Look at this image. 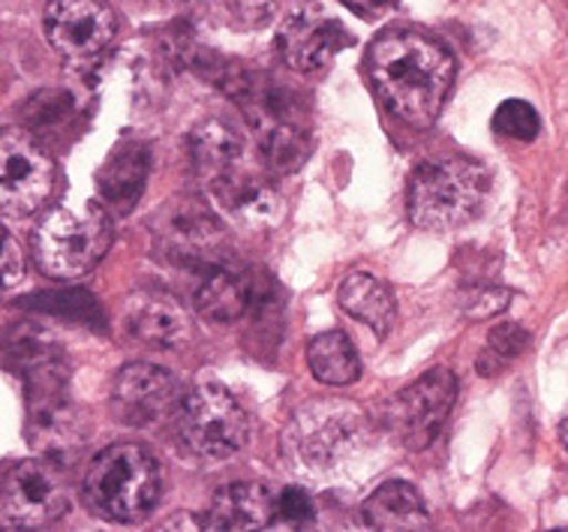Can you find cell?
I'll return each mask as SVG.
<instances>
[{
    "instance_id": "cell-1",
    "label": "cell",
    "mask_w": 568,
    "mask_h": 532,
    "mask_svg": "<svg viewBox=\"0 0 568 532\" xmlns=\"http://www.w3.org/2000/svg\"><path fill=\"white\" fill-rule=\"evenodd\" d=\"M367 76L379 103L415 130L439 118L455 82V58L443 42L409 28L379 33L367 49Z\"/></svg>"
},
{
    "instance_id": "cell-2",
    "label": "cell",
    "mask_w": 568,
    "mask_h": 532,
    "mask_svg": "<svg viewBox=\"0 0 568 532\" xmlns=\"http://www.w3.org/2000/svg\"><path fill=\"white\" fill-rule=\"evenodd\" d=\"M220 88L241 106V112L256 130L258 151L265 165L274 172H298L311 154V133H307V112L304 103L283 84L253 76L239 67H229L217 76Z\"/></svg>"
},
{
    "instance_id": "cell-3",
    "label": "cell",
    "mask_w": 568,
    "mask_h": 532,
    "mask_svg": "<svg viewBox=\"0 0 568 532\" xmlns=\"http://www.w3.org/2000/svg\"><path fill=\"white\" fill-rule=\"evenodd\" d=\"M490 193V174L476 160L445 157L415 169L406 193L409 220L427 232H452L473 223Z\"/></svg>"
},
{
    "instance_id": "cell-4",
    "label": "cell",
    "mask_w": 568,
    "mask_h": 532,
    "mask_svg": "<svg viewBox=\"0 0 568 532\" xmlns=\"http://www.w3.org/2000/svg\"><path fill=\"white\" fill-rule=\"evenodd\" d=\"M163 488L160 463L142 445H112L100 451L84 472V502L105 521H145Z\"/></svg>"
},
{
    "instance_id": "cell-5",
    "label": "cell",
    "mask_w": 568,
    "mask_h": 532,
    "mask_svg": "<svg viewBox=\"0 0 568 532\" xmlns=\"http://www.w3.org/2000/svg\"><path fill=\"white\" fill-rule=\"evenodd\" d=\"M112 241V214L103 205H61L42 217L33 232V262L52 280H75L97 268Z\"/></svg>"
},
{
    "instance_id": "cell-6",
    "label": "cell",
    "mask_w": 568,
    "mask_h": 532,
    "mask_svg": "<svg viewBox=\"0 0 568 532\" xmlns=\"http://www.w3.org/2000/svg\"><path fill=\"white\" fill-rule=\"evenodd\" d=\"M367 430V419L352 403L316 400L295 415L286 445L304 470H334L364 449Z\"/></svg>"
},
{
    "instance_id": "cell-7",
    "label": "cell",
    "mask_w": 568,
    "mask_h": 532,
    "mask_svg": "<svg viewBox=\"0 0 568 532\" xmlns=\"http://www.w3.org/2000/svg\"><path fill=\"white\" fill-rule=\"evenodd\" d=\"M175 428L184 449L205 461H226L244 449L250 436L247 412L241 410L235 394L217 382H202L181 398Z\"/></svg>"
},
{
    "instance_id": "cell-8",
    "label": "cell",
    "mask_w": 568,
    "mask_h": 532,
    "mask_svg": "<svg viewBox=\"0 0 568 532\" xmlns=\"http://www.w3.org/2000/svg\"><path fill=\"white\" fill-rule=\"evenodd\" d=\"M455 373L436 368L385 400L379 421L397 445H404L406 451H424L445 428V421L455 410Z\"/></svg>"
},
{
    "instance_id": "cell-9",
    "label": "cell",
    "mask_w": 568,
    "mask_h": 532,
    "mask_svg": "<svg viewBox=\"0 0 568 532\" xmlns=\"http://www.w3.org/2000/svg\"><path fill=\"white\" fill-rule=\"evenodd\" d=\"M42 31L70 70L88 72L112 49L118 19L105 0H52L42 16Z\"/></svg>"
},
{
    "instance_id": "cell-10",
    "label": "cell",
    "mask_w": 568,
    "mask_h": 532,
    "mask_svg": "<svg viewBox=\"0 0 568 532\" xmlns=\"http://www.w3.org/2000/svg\"><path fill=\"white\" fill-rule=\"evenodd\" d=\"M54 160L37 135L21 127L0 130V214H37L54 190Z\"/></svg>"
},
{
    "instance_id": "cell-11",
    "label": "cell",
    "mask_w": 568,
    "mask_h": 532,
    "mask_svg": "<svg viewBox=\"0 0 568 532\" xmlns=\"http://www.w3.org/2000/svg\"><path fill=\"white\" fill-rule=\"evenodd\" d=\"M67 509L70 493L49 461H21L0 475V530H42Z\"/></svg>"
},
{
    "instance_id": "cell-12",
    "label": "cell",
    "mask_w": 568,
    "mask_h": 532,
    "mask_svg": "<svg viewBox=\"0 0 568 532\" xmlns=\"http://www.w3.org/2000/svg\"><path fill=\"white\" fill-rule=\"evenodd\" d=\"M156 257L169 265H196L205 271L217 262L223 225L217 214L196 199H175L151 220Z\"/></svg>"
},
{
    "instance_id": "cell-13",
    "label": "cell",
    "mask_w": 568,
    "mask_h": 532,
    "mask_svg": "<svg viewBox=\"0 0 568 532\" xmlns=\"http://www.w3.org/2000/svg\"><path fill=\"white\" fill-rule=\"evenodd\" d=\"M178 406H181V385L172 370L135 361L114 377L112 412L130 428H163L165 421H175Z\"/></svg>"
},
{
    "instance_id": "cell-14",
    "label": "cell",
    "mask_w": 568,
    "mask_h": 532,
    "mask_svg": "<svg viewBox=\"0 0 568 532\" xmlns=\"http://www.w3.org/2000/svg\"><path fill=\"white\" fill-rule=\"evenodd\" d=\"M202 187L214 199L220 214L229 217L241 229L262 232L283 217V202H280L277 190L265 174L250 165L247 157L235 165H229L226 172H220L217 178H211Z\"/></svg>"
},
{
    "instance_id": "cell-15",
    "label": "cell",
    "mask_w": 568,
    "mask_h": 532,
    "mask_svg": "<svg viewBox=\"0 0 568 532\" xmlns=\"http://www.w3.org/2000/svg\"><path fill=\"white\" fill-rule=\"evenodd\" d=\"M346 42H349V33L343 31L341 21L322 10L320 3H301L298 10L283 21L277 49L286 67L298 72H316L328 67Z\"/></svg>"
},
{
    "instance_id": "cell-16",
    "label": "cell",
    "mask_w": 568,
    "mask_h": 532,
    "mask_svg": "<svg viewBox=\"0 0 568 532\" xmlns=\"http://www.w3.org/2000/svg\"><path fill=\"white\" fill-rule=\"evenodd\" d=\"M124 325L139 343L154 349L184 347L193 331L184 304L156 289H139L126 298Z\"/></svg>"
},
{
    "instance_id": "cell-17",
    "label": "cell",
    "mask_w": 568,
    "mask_h": 532,
    "mask_svg": "<svg viewBox=\"0 0 568 532\" xmlns=\"http://www.w3.org/2000/svg\"><path fill=\"white\" fill-rule=\"evenodd\" d=\"M258 301L256 277L247 268L235 265L229 259H217L202 271V283L196 289V310L211 322L229 325L247 317Z\"/></svg>"
},
{
    "instance_id": "cell-18",
    "label": "cell",
    "mask_w": 568,
    "mask_h": 532,
    "mask_svg": "<svg viewBox=\"0 0 568 532\" xmlns=\"http://www.w3.org/2000/svg\"><path fill=\"white\" fill-rule=\"evenodd\" d=\"M151 163L154 160L145 142H121L105 157L103 169L97 172V190L105 211L121 217L133 214V208L145 193Z\"/></svg>"
},
{
    "instance_id": "cell-19",
    "label": "cell",
    "mask_w": 568,
    "mask_h": 532,
    "mask_svg": "<svg viewBox=\"0 0 568 532\" xmlns=\"http://www.w3.org/2000/svg\"><path fill=\"white\" fill-rule=\"evenodd\" d=\"M205 530H268L274 526V496L265 484L241 481L229 484L211 500L205 512Z\"/></svg>"
},
{
    "instance_id": "cell-20",
    "label": "cell",
    "mask_w": 568,
    "mask_h": 532,
    "mask_svg": "<svg viewBox=\"0 0 568 532\" xmlns=\"http://www.w3.org/2000/svg\"><path fill=\"white\" fill-rule=\"evenodd\" d=\"M364 521L371 530H430V514L418 491L406 481H385L364 502Z\"/></svg>"
},
{
    "instance_id": "cell-21",
    "label": "cell",
    "mask_w": 568,
    "mask_h": 532,
    "mask_svg": "<svg viewBox=\"0 0 568 532\" xmlns=\"http://www.w3.org/2000/svg\"><path fill=\"white\" fill-rule=\"evenodd\" d=\"M186 151H190V163H193V174L199 178V184H207L211 178H217L220 172H226L229 165H235L247 157L235 127H229L226 121H217V118H207V121L199 123L186 139Z\"/></svg>"
},
{
    "instance_id": "cell-22",
    "label": "cell",
    "mask_w": 568,
    "mask_h": 532,
    "mask_svg": "<svg viewBox=\"0 0 568 532\" xmlns=\"http://www.w3.org/2000/svg\"><path fill=\"white\" fill-rule=\"evenodd\" d=\"M341 308L355 317L358 322H364L367 328H373L379 338H385L394 325V317H397V304H394L392 289L385 287L379 277L373 274H349L343 280L341 287Z\"/></svg>"
},
{
    "instance_id": "cell-23",
    "label": "cell",
    "mask_w": 568,
    "mask_h": 532,
    "mask_svg": "<svg viewBox=\"0 0 568 532\" xmlns=\"http://www.w3.org/2000/svg\"><path fill=\"white\" fill-rule=\"evenodd\" d=\"M307 364L311 373L325 385L343 389L362 377V359L358 349L343 331H322L307 343Z\"/></svg>"
},
{
    "instance_id": "cell-24",
    "label": "cell",
    "mask_w": 568,
    "mask_h": 532,
    "mask_svg": "<svg viewBox=\"0 0 568 532\" xmlns=\"http://www.w3.org/2000/svg\"><path fill=\"white\" fill-rule=\"evenodd\" d=\"M7 364L21 370V377H28L33 370L49 368L58 364L61 359V349L49 338V331H42L37 325H16L7 334Z\"/></svg>"
},
{
    "instance_id": "cell-25",
    "label": "cell",
    "mask_w": 568,
    "mask_h": 532,
    "mask_svg": "<svg viewBox=\"0 0 568 532\" xmlns=\"http://www.w3.org/2000/svg\"><path fill=\"white\" fill-rule=\"evenodd\" d=\"M494 130L503 139H515V142H532L541 130L538 112L524 100H506L494 112Z\"/></svg>"
},
{
    "instance_id": "cell-26",
    "label": "cell",
    "mask_w": 568,
    "mask_h": 532,
    "mask_svg": "<svg viewBox=\"0 0 568 532\" xmlns=\"http://www.w3.org/2000/svg\"><path fill=\"white\" fill-rule=\"evenodd\" d=\"M313 521H316V509L301 488H290L274 496V523H283L286 530H307Z\"/></svg>"
},
{
    "instance_id": "cell-27",
    "label": "cell",
    "mask_w": 568,
    "mask_h": 532,
    "mask_svg": "<svg viewBox=\"0 0 568 532\" xmlns=\"http://www.w3.org/2000/svg\"><path fill=\"white\" fill-rule=\"evenodd\" d=\"M527 347V331L515 322H506V325H499L490 331V340H487L485 355H481V364L485 361H496V370L508 364V361H515L520 352Z\"/></svg>"
},
{
    "instance_id": "cell-28",
    "label": "cell",
    "mask_w": 568,
    "mask_h": 532,
    "mask_svg": "<svg viewBox=\"0 0 568 532\" xmlns=\"http://www.w3.org/2000/svg\"><path fill=\"white\" fill-rule=\"evenodd\" d=\"M21 274H24V253L19 241L0 225V289L19 283Z\"/></svg>"
},
{
    "instance_id": "cell-29",
    "label": "cell",
    "mask_w": 568,
    "mask_h": 532,
    "mask_svg": "<svg viewBox=\"0 0 568 532\" xmlns=\"http://www.w3.org/2000/svg\"><path fill=\"white\" fill-rule=\"evenodd\" d=\"M232 19H239L244 28H262L274 19L280 0H226Z\"/></svg>"
},
{
    "instance_id": "cell-30",
    "label": "cell",
    "mask_w": 568,
    "mask_h": 532,
    "mask_svg": "<svg viewBox=\"0 0 568 532\" xmlns=\"http://www.w3.org/2000/svg\"><path fill=\"white\" fill-rule=\"evenodd\" d=\"M341 3L346 10H352L355 16H362L367 21L383 19L385 12L394 7V0H341Z\"/></svg>"
},
{
    "instance_id": "cell-31",
    "label": "cell",
    "mask_w": 568,
    "mask_h": 532,
    "mask_svg": "<svg viewBox=\"0 0 568 532\" xmlns=\"http://www.w3.org/2000/svg\"><path fill=\"white\" fill-rule=\"evenodd\" d=\"M559 440H562V449L568 451V419L559 424Z\"/></svg>"
},
{
    "instance_id": "cell-32",
    "label": "cell",
    "mask_w": 568,
    "mask_h": 532,
    "mask_svg": "<svg viewBox=\"0 0 568 532\" xmlns=\"http://www.w3.org/2000/svg\"><path fill=\"white\" fill-rule=\"evenodd\" d=\"M156 3H175V0H156Z\"/></svg>"
}]
</instances>
